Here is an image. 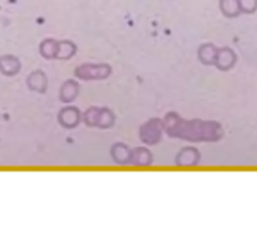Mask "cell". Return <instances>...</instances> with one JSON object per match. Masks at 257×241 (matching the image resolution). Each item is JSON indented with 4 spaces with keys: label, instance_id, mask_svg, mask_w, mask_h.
Returning <instances> with one entry per match:
<instances>
[{
    "label": "cell",
    "instance_id": "1",
    "mask_svg": "<svg viewBox=\"0 0 257 241\" xmlns=\"http://www.w3.org/2000/svg\"><path fill=\"white\" fill-rule=\"evenodd\" d=\"M221 8H222V12L228 17H236L241 12L238 0H221Z\"/></svg>",
    "mask_w": 257,
    "mask_h": 241
},
{
    "label": "cell",
    "instance_id": "2",
    "mask_svg": "<svg viewBox=\"0 0 257 241\" xmlns=\"http://www.w3.org/2000/svg\"><path fill=\"white\" fill-rule=\"evenodd\" d=\"M242 12L253 13L257 9V0H238Z\"/></svg>",
    "mask_w": 257,
    "mask_h": 241
}]
</instances>
